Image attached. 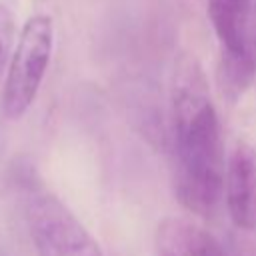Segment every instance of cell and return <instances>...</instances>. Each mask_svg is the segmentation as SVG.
<instances>
[{"mask_svg":"<svg viewBox=\"0 0 256 256\" xmlns=\"http://www.w3.org/2000/svg\"><path fill=\"white\" fill-rule=\"evenodd\" d=\"M252 0H208V16L214 32L226 52L248 48L246 26Z\"/></svg>","mask_w":256,"mask_h":256,"instance_id":"cell-6","label":"cell"},{"mask_svg":"<svg viewBox=\"0 0 256 256\" xmlns=\"http://www.w3.org/2000/svg\"><path fill=\"white\" fill-rule=\"evenodd\" d=\"M154 244L158 256H226L220 242L204 226L184 216L160 220Z\"/></svg>","mask_w":256,"mask_h":256,"instance_id":"cell-5","label":"cell"},{"mask_svg":"<svg viewBox=\"0 0 256 256\" xmlns=\"http://www.w3.org/2000/svg\"><path fill=\"white\" fill-rule=\"evenodd\" d=\"M26 226L38 256H106L86 226L54 194H36L28 202Z\"/></svg>","mask_w":256,"mask_h":256,"instance_id":"cell-3","label":"cell"},{"mask_svg":"<svg viewBox=\"0 0 256 256\" xmlns=\"http://www.w3.org/2000/svg\"><path fill=\"white\" fill-rule=\"evenodd\" d=\"M256 74V58L250 48L240 52L222 50L218 62V88L228 102H236L252 84Z\"/></svg>","mask_w":256,"mask_h":256,"instance_id":"cell-7","label":"cell"},{"mask_svg":"<svg viewBox=\"0 0 256 256\" xmlns=\"http://www.w3.org/2000/svg\"><path fill=\"white\" fill-rule=\"evenodd\" d=\"M222 198L236 228L256 230V148L246 140L236 142L226 160Z\"/></svg>","mask_w":256,"mask_h":256,"instance_id":"cell-4","label":"cell"},{"mask_svg":"<svg viewBox=\"0 0 256 256\" xmlns=\"http://www.w3.org/2000/svg\"><path fill=\"white\" fill-rule=\"evenodd\" d=\"M54 46V24L46 14L26 20L10 56L2 90V112L10 120L22 118L34 104L46 76Z\"/></svg>","mask_w":256,"mask_h":256,"instance_id":"cell-2","label":"cell"},{"mask_svg":"<svg viewBox=\"0 0 256 256\" xmlns=\"http://www.w3.org/2000/svg\"><path fill=\"white\" fill-rule=\"evenodd\" d=\"M174 192L198 216H210L224 196V140L216 108L198 68L178 80L172 94Z\"/></svg>","mask_w":256,"mask_h":256,"instance_id":"cell-1","label":"cell"},{"mask_svg":"<svg viewBox=\"0 0 256 256\" xmlns=\"http://www.w3.org/2000/svg\"><path fill=\"white\" fill-rule=\"evenodd\" d=\"M12 34H14V18H12L10 10L0 4V76H2L8 56H10Z\"/></svg>","mask_w":256,"mask_h":256,"instance_id":"cell-8","label":"cell"}]
</instances>
